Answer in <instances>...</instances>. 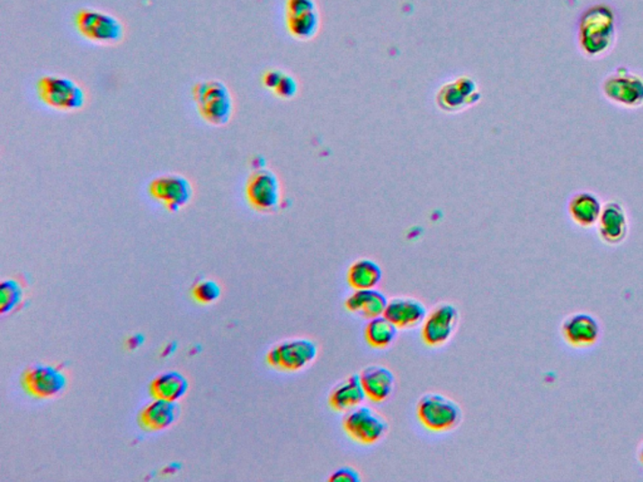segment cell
<instances>
[{"mask_svg":"<svg viewBox=\"0 0 643 482\" xmlns=\"http://www.w3.org/2000/svg\"><path fill=\"white\" fill-rule=\"evenodd\" d=\"M616 40V17L608 5L591 6L583 13L578 25L579 49L589 58L606 55Z\"/></svg>","mask_w":643,"mask_h":482,"instance_id":"obj_1","label":"cell"},{"mask_svg":"<svg viewBox=\"0 0 643 482\" xmlns=\"http://www.w3.org/2000/svg\"><path fill=\"white\" fill-rule=\"evenodd\" d=\"M192 98L199 116L213 126H225L234 113L233 94L224 82L218 79L198 82L192 88Z\"/></svg>","mask_w":643,"mask_h":482,"instance_id":"obj_2","label":"cell"},{"mask_svg":"<svg viewBox=\"0 0 643 482\" xmlns=\"http://www.w3.org/2000/svg\"><path fill=\"white\" fill-rule=\"evenodd\" d=\"M37 94L44 104L63 112L84 109L87 100L81 85L62 76L49 75L38 79Z\"/></svg>","mask_w":643,"mask_h":482,"instance_id":"obj_3","label":"cell"},{"mask_svg":"<svg viewBox=\"0 0 643 482\" xmlns=\"http://www.w3.org/2000/svg\"><path fill=\"white\" fill-rule=\"evenodd\" d=\"M417 417L427 430L433 433H446L460 424V406L439 393H427L417 404Z\"/></svg>","mask_w":643,"mask_h":482,"instance_id":"obj_4","label":"cell"},{"mask_svg":"<svg viewBox=\"0 0 643 482\" xmlns=\"http://www.w3.org/2000/svg\"><path fill=\"white\" fill-rule=\"evenodd\" d=\"M602 92L617 106L629 110L643 106V77L626 67H619L604 78Z\"/></svg>","mask_w":643,"mask_h":482,"instance_id":"obj_5","label":"cell"},{"mask_svg":"<svg viewBox=\"0 0 643 482\" xmlns=\"http://www.w3.org/2000/svg\"><path fill=\"white\" fill-rule=\"evenodd\" d=\"M78 33L91 42L100 44H116L125 36L123 24L109 13L96 9H82L75 18Z\"/></svg>","mask_w":643,"mask_h":482,"instance_id":"obj_6","label":"cell"},{"mask_svg":"<svg viewBox=\"0 0 643 482\" xmlns=\"http://www.w3.org/2000/svg\"><path fill=\"white\" fill-rule=\"evenodd\" d=\"M318 354V347L309 339H290L274 345L267 354L269 366L284 372H298L309 366Z\"/></svg>","mask_w":643,"mask_h":482,"instance_id":"obj_7","label":"cell"},{"mask_svg":"<svg viewBox=\"0 0 643 482\" xmlns=\"http://www.w3.org/2000/svg\"><path fill=\"white\" fill-rule=\"evenodd\" d=\"M148 192L170 212H177L190 204L194 187L185 176L167 174L155 177L148 185Z\"/></svg>","mask_w":643,"mask_h":482,"instance_id":"obj_8","label":"cell"},{"mask_svg":"<svg viewBox=\"0 0 643 482\" xmlns=\"http://www.w3.org/2000/svg\"><path fill=\"white\" fill-rule=\"evenodd\" d=\"M248 204L259 212L277 210L281 204V183L273 171L258 169L248 177L246 185Z\"/></svg>","mask_w":643,"mask_h":482,"instance_id":"obj_9","label":"cell"},{"mask_svg":"<svg viewBox=\"0 0 643 482\" xmlns=\"http://www.w3.org/2000/svg\"><path fill=\"white\" fill-rule=\"evenodd\" d=\"M344 428L351 439L362 445H373L388 433V424L371 408L356 407L347 412Z\"/></svg>","mask_w":643,"mask_h":482,"instance_id":"obj_10","label":"cell"},{"mask_svg":"<svg viewBox=\"0 0 643 482\" xmlns=\"http://www.w3.org/2000/svg\"><path fill=\"white\" fill-rule=\"evenodd\" d=\"M22 383L33 397L53 398L65 391L68 379L58 367L37 364L25 370Z\"/></svg>","mask_w":643,"mask_h":482,"instance_id":"obj_11","label":"cell"},{"mask_svg":"<svg viewBox=\"0 0 643 482\" xmlns=\"http://www.w3.org/2000/svg\"><path fill=\"white\" fill-rule=\"evenodd\" d=\"M459 322L458 309L452 304L443 303L431 310L421 329L424 344L440 347L450 341Z\"/></svg>","mask_w":643,"mask_h":482,"instance_id":"obj_12","label":"cell"},{"mask_svg":"<svg viewBox=\"0 0 643 482\" xmlns=\"http://www.w3.org/2000/svg\"><path fill=\"white\" fill-rule=\"evenodd\" d=\"M601 328L597 319L585 313L569 316L562 325V337L566 344L576 350H585L597 344Z\"/></svg>","mask_w":643,"mask_h":482,"instance_id":"obj_13","label":"cell"},{"mask_svg":"<svg viewBox=\"0 0 643 482\" xmlns=\"http://www.w3.org/2000/svg\"><path fill=\"white\" fill-rule=\"evenodd\" d=\"M598 234L608 245H620L629 236V218L625 208L617 201H608L602 208Z\"/></svg>","mask_w":643,"mask_h":482,"instance_id":"obj_14","label":"cell"},{"mask_svg":"<svg viewBox=\"0 0 643 482\" xmlns=\"http://www.w3.org/2000/svg\"><path fill=\"white\" fill-rule=\"evenodd\" d=\"M361 385L370 401L381 404L395 389V376L388 368L370 366L360 373Z\"/></svg>","mask_w":643,"mask_h":482,"instance_id":"obj_15","label":"cell"},{"mask_svg":"<svg viewBox=\"0 0 643 482\" xmlns=\"http://www.w3.org/2000/svg\"><path fill=\"white\" fill-rule=\"evenodd\" d=\"M383 316L397 328H411L424 323L427 313L421 301L413 298H394L388 303Z\"/></svg>","mask_w":643,"mask_h":482,"instance_id":"obj_16","label":"cell"},{"mask_svg":"<svg viewBox=\"0 0 643 482\" xmlns=\"http://www.w3.org/2000/svg\"><path fill=\"white\" fill-rule=\"evenodd\" d=\"M602 208L600 199L588 192H576L568 202V214L573 223L589 229L598 224Z\"/></svg>","mask_w":643,"mask_h":482,"instance_id":"obj_17","label":"cell"},{"mask_svg":"<svg viewBox=\"0 0 643 482\" xmlns=\"http://www.w3.org/2000/svg\"><path fill=\"white\" fill-rule=\"evenodd\" d=\"M366 398L360 374H351L332 389L328 401L335 411L348 412L362 405Z\"/></svg>","mask_w":643,"mask_h":482,"instance_id":"obj_18","label":"cell"},{"mask_svg":"<svg viewBox=\"0 0 643 482\" xmlns=\"http://www.w3.org/2000/svg\"><path fill=\"white\" fill-rule=\"evenodd\" d=\"M388 303V298L381 291L361 290L347 298L346 308L351 313L366 319H373L383 316Z\"/></svg>","mask_w":643,"mask_h":482,"instance_id":"obj_19","label":"cell"},{"mask_svg":"<svg viewBox=\"0 0 643 482\" xmlns=\"http://www.w3.org/2000/svg\"><path fill=\"white\" fill-rule=\"evenodd\" d=\"M177 415H179V406L176 402L156 398L142 410L140 421L146 430L160 431L174 424Z\"/></svg>","mask_w":643,"mask_h":482,"instance_id":"obj_20","label":"cell"},{"mask_svg":"<svg viewBox=\"0 0 643 482\" xmlns=\"http://www.w3.org/2000/svg\"><path fill=\"white\" fill-rule=\"evenodd\" d=\"M189 380L177 370L158 374L151 382V393L155 398L177 402L188 393Z\"/></svg>","mask_w":643,"mask_h":482,"instance_id":"obj_21","label":"cell"},{"mask_svg":"<svg viewBox=\"0 0 643 482\" xmlns=\"http://www.w3.org/2000/svg\"><path fill=\"white\" fill-rule=\"evenodd\" d=\"M382 279L381 266L371 259L357 260L347 272L348 284L354 290H375Z\"/></svg>","mask_w":643,"mask_h":482,"instance_id":"obj_22","label":"cell"},{"mask_svg":"<svg viewBox=\"0 0 643 482\" xmlns=\"http://www.w3.org/2000/svg\"><path fill=\"white\" fill-rule=\"evenodd\" d=\"M477 92V85L471 79H459L455 84L445 85L439 94V103L443 110L455 111L467 104Z\"/></svg>","mask_w":643,"mask_h":482,"instance_id":"obj_23","label":"cell"},{"mask_svg":"<svg viewBox=\"0 0 643 482\" xmlns=\"http://www.w3.org/2000/svg\"><path fill=\"white\" fill-rule=\"evenodd\" d=\"M397 326L394 323L389 322L385 316L377 317V318L370 319L364 328V337L367 344L373 348H388L395 341L397 335Z\"/></svg>","mask_w":643,"mask_h":482,"instance_id":"obj_24","label":"cell"},{"mask_svg":"<svg viewBox=\"0 0 643 482\" xmlns=\"http://www.w3.org/2000/svg\"><path fill=\"white\" fill-rule=\"evenodd\" d=\"M287 28L291 36L297 40H310L318 31V12L316 9V11L298 13V14H287Z\"/></svg>","mask_w":643,"mask_h":482,"instance_id":"obj_25","label":"cell"},{"mask_svg":"<svg viewBox=\"0 0 643 482\" xmlns=\"http://www.w3.org/2000/svg\"><path fill=\"white\" fill-rule=\"evenodd\" d=\"M23 300V287L15 279H6L0 285V310L2 314L14 312Z\"/></svg>","mask_w":643,"mask_h":482,"instance_id":"obj_26","label":"cell"},{"mask_svg":"<svg viewBox=\"0 0 643 482\" xmlns=\"http://www.w3.org/2000/svg\"><path fill=\"white\" fill-rule=\"evenodd\" d=\"M192 296L201 304H210L221 297V287L215 281L205 279L199 281L192 290Z\"/></svg>","mask_w":643,"mask_h":482,"instance_id":"obj_27","label":"cell"},{"mask_svg":"<svg viewBox=\"0 0 643 482\" xmlns=\"http://www.w3.org/2000/svg\"><path fill=\"white\" fill-rule=\"evenodd\" d=\"M298 91V85L296 79L291 77L290 75H283L281 78L280 84L274 88V94L278 97L284 98V100H290V98L296 96Z\"/></svg>","mask_w":643,"mask_h":482,"instance_id":"obj_28","label":"cell"},{"mask_svg":"<svg viewBox=\"0 0 643 482\" xmlns=\"http://www.w3.org/2000/svg\"><path fill=\"white\" fill-rule=\"evenodd\" d=\"M315 0H287V14H298V13L316 11Z\"/></svg>","mask_w":643,"mask_h":482,"instance_id":"obj_29","label":"cell"},{"mask_svg":"<svg viewBox=\"0 0 643 482\" xmlns=\"http://www.w3.org/2000/svg\"><path fill=\"white\" fill-rule=\"evenodd\" d=\"M283 75L284 73L278 71V69H272V71L265 72L264 76H263V85H264V87L268 88V90L274 91V88L280 84Z\"/></svg>","mask_w":643,"mask_h":482,"instance_id":"obj_30","label":"cell"},{"mask_svg":"<svg viewBox=\"0 0 643 482\" xmlns=\"http://www.w3.org/2000/svg\"><path fill=\"white\" fill-rule=\"evenodd\" d=\"M331 481H344V482H356L360 480V478H358V474L356 471L353 470V469L350 468H344L341 469V470L335 471L334 475H332L331 478H329Z\"/></svg>","mask_w":643,"mask_h":482,"instance_id":"obj_31","label":"cell"},{"mask_svg":"<svg viewBox=\"0 0 643 482\" xmlns=\"http://www.w3.org/2000/svg\"><path fill=\"white\" fill-rule=\"evenodd\" d=\"M639 461H641L642 465H643V443H642L641 449H639Z\"/></svg>","mask_w":643,"mask_h":482,"instance_id":"obj_32","label":"cell"}]
</instances>
